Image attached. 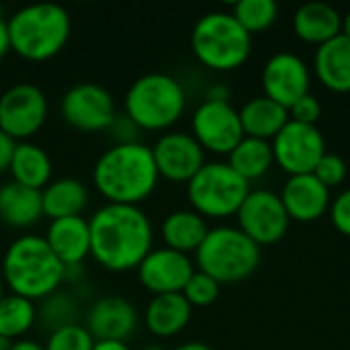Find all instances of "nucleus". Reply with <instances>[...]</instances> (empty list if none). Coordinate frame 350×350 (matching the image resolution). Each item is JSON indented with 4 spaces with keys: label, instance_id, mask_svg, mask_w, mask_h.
I'll list each match as a JSON object with an SVG mask.
<instances>
[{
    "label": "nucleus",
    "instance_id": "f257e3e1",
    "mask_svg": "<svg viewBox=\"0 0 350 350\" xmlns=\"http://www.w3.org/2000/svg\"><path fill=\"white\" fill-rule=\"evenodd\" d=\"M88 224L90 252L107 269H133L152 250V221L137 205L105 203Z\"/></svg>",
    "mask_w": 350,
    "mask_h": 350
},
{
    "label": "nucleus",
    "instance_id": "f03ea898",
    "mask_svg": "<svg viewBox=\"0 0 350 350\" xmlns=\"http://www.w3.org/2000/svg\"><path fill=\"white\" fill-rule=\"evenodd\" d=\"M92 178L109 203L137 205L156 189L160 172L152 148L127 139L107 148L98 156Z\"/></svg>",
    "mask_w": 350,
    "mask_h": 350
},
{
    "label": "nucleus",
    "instance_id": "7ed1b4c3",
    "mask_svg": "<svg viewBox=\"0 0 350 350\" xmlns=\"http://www.w3.org/2000/svg\"><path fill=\"white\" fill-rule=\"evenodd\" d=\"M2 277L12 293L37 299L55 291L66 277V265L55 256L45 236L23 234L14 238L4 252Z\"/></svg>",
    "mask_w": 350,
    "mask_h": 350
},
{
    "label": "nucleus",
    "instance_id": "20e7f679",
    "mask_svg": "<svg viewBox=\"0 0 350 350\" xmlns=\"http://www.w3.org/2000/svg\"><path fill=\"white\" fill-rule=\"evenodd\" d=\"M70 27V12L62 4H25L8 18L10 47L27 59H47L66 45Z\"/></svg>",
    "mask_w": 350,
    "mask_h": 350
},
{
    "label": "nucleus",
    "instance_id": "39448f33",
    "mask_svg": "<svg viewBox=\"0 0 350 350\" xmlns=\"http://www.w3.org/2000/svg\"><path fill=\"white\" fill-rule=\"evenodd\" d=\"M191 47L197 59L217 72H230L246 64L252 51V35L232 12H205L193 27Z\"/></svg>",
    "mask_w": 350,
    "mask_h": 350
},
{
    "label": "nucleus",
    "instance_id": "423d86ee",
    "mask_svg": "<svg viewBox=\"0 0 350 350\" xmlns=\"http://www.w3.org/2000/svg\"><path fill=\"white\" fill-rule=\"evenodd\" d=\"M197 269L213 277L219 285L240 283L254 275L260 265V246L240 228H211L195 252Z\"/></svg>",
    "mask_w": 350,
    "mask_h": 350
},
{
    "label": "nucleus",
    "instance_id": "0eeeda50",
    "mask_svg": "<svg viewBox=\"0 0 350 350\" xmlns=\"http://www.w3.org/2000/svg\"><path fill=\"white\" fill-rule=\"evenodd\" d=\"M187 105L183 84L164 72H148L135 78L125 92V111L133 123L146 129H164L180 119Z\"/></svg>",
    "mask_w": 350,
    "mask_h": 350
},
{
    "label": "nucleus",
    "instance_id": "6e6552de",
    "mask_svg": "<svg viewBox=\"0 0 350 350\" xmlns=\"http://www.w3.org/2000/svg\"><path fill=\"white\" fill-rule=\"evenodd\" d=\"M250 193V183L244 180L228 162H205L201 170L187 183V195L203 217L236 215Z\"/></svg>",
    "mask_w": 350,
    "mask_h": 350
},
{
    "label": "nucleus",
    "instance_id": "1a4fd4ad",
    "mask_svg": "<svg viewBox=\"0 0 350 350\" xmlns=\"http://www.w3.org/2000/svg\"><path fill=\"white\" fill-rule=\"evenodd\" d=\"M236 215L238 228L260 248L281 242L291 226L281 197L267 189H250Z\"/></svg>",
    "mask_w": 350,
    "mask_h": 350
},
{
    "label": "nucleus",
    "instance_id": "9d476101",
    "mask_svg": "<svg viewBox=\"0 0 350 350\" xmlns=\"http://www.w3.org/2000/svg\"><path fill=\"white\" fill-rule=\"evenodd\" d=\"M275 164L289 176L312 174L326 154V139L318 125L291 121L271 142Z\"/></svg>",
    "mask_w": 350,
    "mask_h": 350
},
{
    "label": "nucleus",
    "instance_id": "9b49d317",
    "mask_svg": "<svg viewBox=\"0 0 350 350\" xmlns=\"http://www.w3.org/2000/svg\"><path fill=\"white\" fill-rule=\"evenodd\" d=\"M193 137L203 150L213 154H230L244 137L240 113L228 103V98H205L191 119Z\"/></svg>",
    "mask_w": 350,
    "mask_h": 350
},
{
    "label": "nucleus",
    "instance_id": "f8f14e48",
    "mask_svg": "<svg viewBox=\"0 0 350 350\" xmlns=\"http://www.w3.org/2000/svg\"><path fill=\"white\" fill-rule=\"evenodd\" d=\"M47 117V98L33 82H16L0 96V129L12 139L33 135Z\"/></svg>",
    "mask_w": 350,
    "mask_h": 350
},
{
    "label": "nucleus",
    "instance_id": "ddd939ff",
    "mask_svg": "<svg viewBox=\"0 0 350 350\" xmlns=\"http://www.w3.org/2000/svg\"><path fill=\"white\" fill-rule=\"evenodd\" d=\"M59 107L64 119L82 131L105 129L117 115L111 92L96 82H78L70 86L64 92Z\"/></svg>",
    "mask_w": 350,
    "mask_h": 350
},
{
    "label": "nucleus",
    "instance_id": "4468645a",
    "mask_svg": "<svg viewBox=\"0 0 350 350\" xmlns=\"http://www.w3.org/2000/svg\"><path fill=\"white\" fill-rule=\"evenodd\" d=\"M260 80H262L265 96L283 105L289 111V107L295 100L310 94L312 72L310 66L299 55L289 51H279L267 59Z\"/></svg>",
    "mask_w": 350,
    "mask_h": 350
},
{
    "label": "nucleus",
    "instance_id": "2eb2a0df",
    "mask_svg": "<svg viewBox=\"0 0 350 350\" xmlns=\"http://www.w3.org/2000/svg\"><path fill=\"white\" fill-rule=\"evenodd\" d=\"M154 162L160 176L174 183H189L205 164V150L185 131L162 133L152 146Z\"/></svg>",
    "mask_w": 350,
    "mask_h": 350
},
{
    "label": "nucleus",
    "instance_id": "dca6fc26",
    "mask_svg": "<svg viewBox=\"0 0 350 350\" xmlns=\"http://www.w3.org/2000/svg\"><path fill=\"white\" fill-rule=\"evenodd\" d=\"M195 273V265L189 254L172 250L168 246L152 248L137 265V277L144 287L158 293H183L187 281Z\"/></svg>",
    "mask_w": 350,
    "mask_h": 350
},
{
    "label": "nucleus",
    "instance_id": "f3484780",
    "mask_svg": "<svg viewBox=\"0 0 350 350\" xmlns=\"http://www.w3.org/2000/svg\"><path fill=\"white\" fill-rule=\"evenodd\" d=\"M281 201L287 209L289 219L312 224L330 211L332 199L330 189H326L314 174L289 176L281 191Z\"/></svg>",
    "mask_w": 350,
    "mask_h": 350
},
{
    "label": "nucleus",
    "instance_id": "a211bd4d",
    "mask_svg": "<svg viewBox=\"0 0 350 350\" xmlns=\"http://www.w3.org/2000/svg\"><path fill=\"white\" fill-rule=\"evenodd\" d=\"M135 322L133 304L121 295L98 297L86 314V328L94 340H127L135 330Z\"/></svg>",
    "mask_w": 350,
    "mask_h": 350
},
{
    "label": "nucleus",
    "instance_id": "6ab92c4d",
    "mask_svg": "<svg viewBox=\"0 0 350 350\" xmlns=\"http://www.w3.org/2000/svg\"><path fill=\"white\" fill-rule=\"evenodd\" d=\"M45 240L68 269L90 252V224L82 215L51 219Z\"/></svg>",
    "mask_w": 350,
    "mask_h": 350
},
{
    "label": "nucleus",
    "instance_id": "aec40b11",
    "mask_svg": "<svg viewBox=\"0 0 350 350\" xmlns=\"http://www.w3.org/2000/svg\"><path fill=\"white\" fill-rule=\"evenodd\" d=\"M293 31L301 41L320 47L342 33V14L328 2H308L295 10Z\"/></svg>",
    "mask_w": 350,
    "mask_h": 350
},
{
    "label": "nucleus",
    "instance_id": "412c9836",
    "mask_svg": "<svg viewBox=\"0 0 350 350\" xmlns=\"http://www.w3.org/2000/svg\"><path fill=\"white\" fill-rule=\"evenodd\" d=\"M314 72L324 88L332 92H350V39L338 35L320 45L314 55Z\"/></svg>",
    "mask_w": 350,
    "mask_h": 350
},
{
    "label": "nucleus",
    "instance_id": "4be33fe9",
    "mask_svg": "<svg viewBox=\"0 0 350 350\" xmlns=\"http://www.w3.org/2000/svg\"><path fill=\"white\" fill-rule=\"evenodd\" d=\"M238 113L244 135L265 142H273L277 133L289 123V111L283 105L267 98L265 94L246 100Z\"/></svg>",
    "mask_w": 350,
    "mask_h": 350
},
{
    "label": "nucleus",
    "instance_id": "5701e85b",
    "mask_svg": "<svg viewBox=\"0 0 350 350\" xmlns=\"http://www.w3.org/2000/svg\"><path fill=\"white\" fill-rule=\"evenodd\" d=\"M193 306L183 293H158L146 308V324L156 336H174L191 320Z\"/></svg>",
    "mask_w": 350,
    "mask_h": 350
},
{
    "label": "nucleus",
    "instance_id": "b1692460",
    "mask_svg": "<svg viewBox=\"0 0 350 350\" xmlns=\"http://www.w3.org/2000/svg\"><path fill=\"white\" fill-rule=\"evenodd\" d=\"M43 215L41 191L8 180L0 187V217L14 226L27 228Z\"/></svg>",
    "mask_w": 350,
    "mask_h": 350
},
{
    "label": "nucleus",
    "instance_id": "393cba45",
    "mask_svg": "<svg viewBox=\"0 0 350 350\" xmlns=\"http://www.w3.org/2000/svg\"><path fill=\"white\" fill-rule=\"evenodd\" d=\"M209 230L211 228L207 226V219L193 209L172 211L162 221V238L166 246L185 254L197 252Z\"/></svg>",
    "mask_w": 350,
    "mask_h": 350
},
{
    "label": "nucleus",
    "instance_id": "a878e982",
    "mask_svg": "<svg viewBox=\"0 0 350 350\" xmlns=\"http://www.w3.org/2000/svg\"><path fill=\"white\" fill-rule=\"evenodd\" d=\"M43 215L51 219L80 215L88 203V191L82 180L74 176H62L47 183L41 191Z\"/></svg>",
    "mask_w": 350,
    "mask_h": 350
},
{
    "label": "nucleus",
    "instance_id": "bb28decb",
    "mask_svg": "<svg viewBox=\"0 0 350 350\" xmlns=\"http://www.w3.org/2000/svg\"><path fill=\"white\" fill-rule=\"evenodd\" d=\"M8 168L16 183L41 191L51 176V158L41 146L33 142H18Z\"/></svg>",
    "mask_w": 350,
    "mask_h": 350
},
{
    "label": "nucleus",
    "instance_id": "cd10ccee",
    "mask_svg": "<svg viewBox=\"0 0 350 350\" xmlns=\"http://www.w3.org/2000/svg\"><path fill=\"white\" fill-rule=\"evenodd\" d=\"M228 164L248 183L265 176L275 164L271 142L256 137H242V142L228 154Z\"/></svg>",
    "mask_w": 350,
    "mask_h": 350
},
{
    "label": "nucleus",
    "instance_id": "c85d7f7f",
    "mask_svg": "<svg viewBox=\"0 0 350 350\" xmlns=\"http://www.w3.org/2000/svg\"><path fill=\"white\" fill-rule=\"evenodd\" d=\"M35 322L33 299L10 293L0 299V336L16 338L25 334Z\"/></svg>",
    "mask_w": 350,
    "mask_h": 350
},
{
    "label": "nucleus",
    "instance_id": "c756f323",
    "mask_svg": "<svg viewBox=\"0 0 350 350\" xmlns=\"http://www.w3.org/2000/svg\"><path fill=\"white\" fill-rule=\"evenodd\" d=\"M232 14L254 37L275 25L279 18V4L275 0H238Z\"/></svg>",
    "mask_w": 350,
    "mask_h": 350
},
{
    "label": "nucleus",
    "instance_id": "7c9ffc66",
    "mask_svg": "<svg viewBox=\"0 0 350 350\" xmlns=\"http://www.w3.org/2000/svg\"><path fill=\"white\" fill-rule=\"evenodd\" d=\"M94 342L96 340L86 326L72 322L51 330L45 342V350H92Z\"/></svg>",
    "mask_w": 350,
    "mask_h": 350
},
{
    "label": "nucleus",
    "instance_id": "2f4dec72",
    "mask_svg": "<svg viewBox=\"0 0 350 350\" xmlns=\"http://www.w3.org/2000/svg\"><path fill=\"white\" fill-rule=\"evenodd\" d=\"M219 289H221V285L213 277L195 269V273L191 275V279L187 281V285L183 289V295L187 297V301L191 306L205 308V306H211L219 297Z\"/></svg>",
    "mask_w": 350,
    "mask_h": 350
},
{
    "label": "nucleus",
    "instance_id": "473e14b6",
    "mask_svg": "<svg viewBox=\"0 0 350 350\" xmlns=\"http://www.w3.org/2000/svg\"><path fill=\"white\" fill-rule=\"evenodd\" d=\"M326 189H336L340 187L347 176H349V166H347V160L338 154H330L326 152L322 156V160L318 162V166L314 168L312 172Z\"/></svg>",
    "mask_w": 350,
    "mask_h": 350
},
{
    "label": "nucleus",
    "instance_id": "72a5a7b5",
    "mask_svg": "<svg viewBox=\"0 0 350 350\" xmlns=\"http://www.w3.org/2000/svg\"><path fill=\"white\" fill-rule=\"evenodd\" d=\"M320 117H322V105L312 92L301 96L299 100H295L289 107V119L291 121H297L304 125H316Z\"/></svg>",
    "mask_w": 350,
    "mask_h": 350
},
{
    "label": "nucleus",
    "instance_id": "f704fd0d",
    "mask_svg": "<svg viewBox=\"0 0 350 350\" xmlns=\"http://www.w3.org/2000/svg\"><path fill=\"white\" fill-rule=\"evenodd\" d=\"M330 219L334 224V228L350 238V189L342 191L330 205Z\"/></svg>",
    "mask_w": 350,
    "mask_h": 350
},
{
    "label": "nucleus",
    "instance_id": "c9c22d12",
    "mask_svg": "<svg viewBox=\"0 0 350 350\" xmlns=\"http://www.w3.org/2000/svg\"><path fill=\"white\" fill-rule=\"evenodd\" d=\"M14 146H16V142L8 133H4L0 129V172L10 166V158H12Z\"/></svg>",
    "mask_w": 350,
    "mask_h": 350
},
{
    "label": "nucleus",
    "instance_id": "e433bc0d",
    "mask_svg": "<svg viewBox=\"0 0 350 350\" xmlns=\"http://www.w3.org/2000/svg\"><path fill=\"white\" fill-rule=\"evenodd\" d=\"M92 350H131L125 340H96Z\"/></svg>",
    "mask_w": 350,
    "mask_h": 350
},
{
    "label": "nucleus",
    "instance_id": "4c0bfd02",
    "mask_svg": "<svg viewBox=\"0 0 350 350\" xmlns=\"http://www.w3.org/2000/svg\"><path fill=\"white\" fill-rule=\"evenodd\" d=\"M10 49V35H8V21L0 16V57Z\"/></svg>",
    "mask_w": 350,
    "mask_h": 350
},
{
    "label": "nucleus",
    "instance_id": "58836bf2",
    "mask_svg": "<svg viewBox=\"0 0 350 350\" xmlns=\"http://www.w3.org/2000/svg\"><path fill=\"white\" fill-rule=\"evenodd\" d=\"M10 350H45V345H39L35 340H16L12 342Z\"/></svg>",
    "mask_w": 350,
    "mask_h": 350
},
{
    "label": "nucleus",
    "instance_id": "ea45409f",
    "mask_svg": "<svg viewBox=\"0 0 350 350\" xmlns=\"http://www.w3.org/2000/svg\"><path fill=\"white\" fill-rule=\"evenodd\" d=\"M172 350H215L211 345L207 342H199V340H191V342H185V345H178L176 349Z\"/></svg>",
    "mask_w": 350,
    "mask_h": 350
},
{
    "label": "nucleus",
    "instance_id": "a19ab883",
    "mask_svg": "<svg viewBox=\"0 0 350 350\" xmlns=\"http://www.w3.org/2000/svg\"><path fill=\"white\" fill-rule=\"evenodd\" d=\"M340 35H345L347 39H350V10L347 14H342V33Z\"/></svg>",
    "mask_w": 350,
    "mask_h": 350
},
{
    "label": "nucleus",
    "instance_id": "79ce46f5",
    "mask_svg": "<svg viewBox=\"0 0 350 350\" xmlns=\"http://www.w3.org/2000/svg\"><path fill=\"white\" fill-rule=\"evenodd\" d=\"M10 347H12L10 338H4V336H0V350H10Z\"/></svg>",
    "mask_w": 350,
    "mask_h": 350
},
{
    "label": "nucleus",
    "instance_id": "37998d69",
    "mask_svg": "<svg viewBox=\"0 0 350 350\" xmlns=\"http://www.w3.org/2000/svg\"><path fill=\"white\" fill-rule=\"evenodd\" d=\"M4 297V283H2V277H0V299Z\"/></svg>",
    "mask_w": 350,
    "mask_h": 350
},
{
    "label": "nucleus",
    "instance_id": "c03bdc74",
    "mask_svg": "<svg viewBox=\"0 0 350 350\" xmlns=\"http://www.w3.org/2000/svg\"><path fill=\"white\" fill-rule=\"evenodd\" d=\"M144 350H162L160 347H148V349H144Z\"/></svg>",
    "mask_w": 350,
    "mask_h": 350
},
{
    "label": "nucleus",
    "instance_id": "a18cd8bd",
    "mask_svg": "<svg viewBox=\"0 0 350 350\" xmlns=\"http://www.w3.org/2000/svg\"><path fill=\"white\" fill-rule=\"evenodd\" d=\"M349 299H350V289H349Z\"/></svg>",
    "mask_w": 350,
    "mask_h": 350
}]
</instances>
